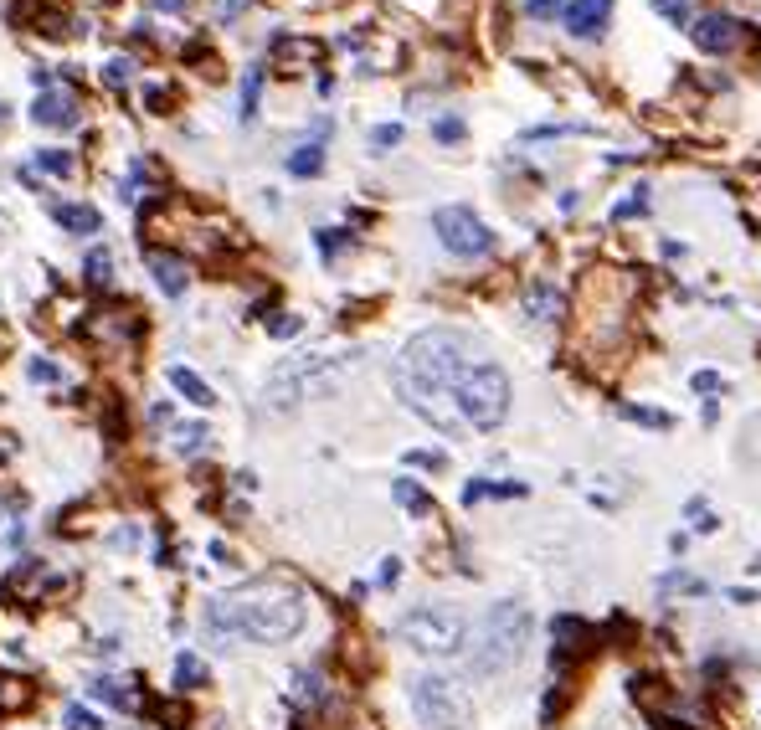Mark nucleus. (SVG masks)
Here are the masks:
<instances>
[{"label": "nucleus", "mask_w": 761, "mask_h": 730, "mask_svg": "<svg viewBox=\"0 0 761 730\" xmlns=\"http://www.w3.org/2000/svg\"><path fill=\"white\" fill-rule=\"evenodd\" d=\"M468 365H474V345L458 330H422L401 345L391 386H397L401 407H412L428 427H438L443 437H458L468 427L453 407V391H458Z\"/></svg>", "instance_id": "1"}, {"label": "nucleus", "mask_w": 761, "mask_h": 730, "mask_svg": "<svg viewBox=\"0 0 761 730\" xmlns=\"http://www.w3.org/2000/svg\"><path fill=\"white\" fill-rule=\"evenodd\" d=\"M309 622V602L288 587H247L207 602V633L237 643H288Z\"/></svg>", "instance_id": "2"}, {"label": "nucleus", "mask_w": 761, "mask_h": 730, "mask_svg": "<svg viewBox=\"0 0 761 730\" xmlns=\"http://www.w3.org/2000/svg\"><path fill=\"white\" fill-rule=\"evenodd\" d=\"M355 365H361L355 350H340V355H330V350L294 355V360H284L268 376V407L273 412H288V407H299L309 397H330V391H340V381L355 376Z\"/></svg>", "instance_id": "3"}, {"label": "nucleus", "mask_w": 761, "mask_h": 730, "mask_svg": "<svg viewBox=\"0 0 761 730\" xmlns=\"http://www.w3.org/2000/svg\"><path fill=\"white\" fill-rule=\"evenodd\" d=\"M530 607L525 602H494L484 612V622L474 628V648H468V674L474 679H494L525 658V643H530Z\"/></svg>", "instance_id": "4"}, {"label": "nucleus", "mask_w": 761, "mask_h": 730, "mask_svg": "<svg viewBox=\"0 0 761 730\" xmlns=\"http://www.w3.org/2000/svg\"><path fill=\"white\" fill-rule=\"evenodd\" d=\"M397 638L412 653H428V658H458L463 643H468V618L448 602H422L412 612H401Z\"/></svg>", "instance_id": "5"}, {"label": "nucleus", "mask_w": 761, "mask_h": 730, "mask_svg": "<svg viewBox=\"0 0 761 730\" xmlns=\"http://www.w3.org/2000/svg\"><path fill=\"white\" fill-rule=\"evenodd\" d=\"M453 407H458L463 427L494 432L509 417V376L494 360H474L468 370H463L458 391H453Z\"/></svg>", "instance_id": "6"}, {"label": "nucleus", "mask_w": 761, "mask_h": 730, "mask_svg": "<svg viewBox=\"0 0 761 730\" xmlns=\"http://www.w3.org/2000/svg\"><path fill=\"white\" fill-rule=\"evenodd\" d=\"M407 699H412V715L428 730H463L468 725V699L448 674H417L407 684Z\"/></svg>", "instance_id": "7"}, {"label": "nucleus", "mask_w": 761, "mask_h": 730, "mask_svg": "<svg viewBox=\"0 0 761 730\" xmlns=\"http://www.w3.org/2000/svg\"><path fill=\"white\" fill-rule=\"evenodd\" d=\"M432 232H438V242L453 257H489L494 253V232L468 207H438L432 211Z\"/></svg>", "instance_id": "8"}, {"label": "nucleus", "mask_w": 761, "mask_h": 730, "mask_svg": "<svg viewBox=\"0 0 761 730\" xmlns=\"http://www.w3.org/2000/svg\"><path fill=\"white\" fill-rule=\"evenodd\" d=\"M551 633H555V648H551V668H555V674H566L571 658H582V653L592 648V638H597L582 618H555Z\"/></svg>", "instance_id": "9"}, {"label": "nucleus", "mask_w": 761, "mask_h": 730, "mask_svg": "<svg viewBox=\"0 0 761 730\" xmlns=\"http://www.w3.org/2000/svg\"><path fill=\"white\" fill-rule=\"evenodd\" d=\"M32 119L36 124H47V129H72L82 113H78V98L67 93V88H42L36 103H32Z\"/></svg>", "instance_id": "10"}, {"label": "nucleus", "mask_w": 761, "mask_h": 730, "mask_svg": "<svg viewBox=\"0 0 761 730\" xmlns=\"http://www.w3.org/2000/svg\"><path fill=\"white\" fill-rule=\"evenodd\" d=\"M520 303H525V319H530V324H555V319H561V309H566L561 288H555V283H545V278L525 283Z\"/></svg>", "instance_id": "11"}, {"label": "nucleus", "mask_w": 761, "mask_h": 730, "mask_svg": "<svg viewBox=\"0 0 761 730\" xmlns=\"http://www.w3.org/2000/svg\"><path fill=\"white\" fill-rule=\"evenodd\" d=\"M607 16H612V0H571L566 11H561L571 36H602Z\"/></svg>", "instance_id": "12"}, {"label": "nucleus", "mask_w": 761, "mask_h": 730, "mask_svg": "<svg viewBox=\"0 0 761 730\" xmlns=\"http://www.w3.org/2000/svg\"><path fill=\"white\" fill-rule=\"evenodd\" d=\"M689 36H695L699 52H726V47H736V21L730 16H699L695 26H689Z\"/></svg>", "instance_id": "13"}, {"label": "nucleus", "mask_w": 761, "mask_h": 730, "mask_svg": "<svg viewBox=\"0 0 761 730\" xmlns=\"http://www.w3.org/2000/svg\"><path fill=\"white\" fill-rule=\"evenodd\" d=\"M149 273H155V283L165 288L170 299H180V293H186V283H190V268H186L175 253H149Z\"/></svg>", "instance_id": "14"}, {"label": "nucleus", "mask_w": 761, "mask_h": 730, "mask_svg": "<svg viewBox=\"0 0 761 730\" xmlns=\"http://www.w3.org/2000/svg\"><path fill=\"white\" fill-rule=\"evenodd\" d=\"M52 216H57L67 232H78V237H93V232H103V216H98L88 201H57V207H52Z\"/></svg>", "instance_id": "15"}, {"label": "nucleus", "mask_w": 761, "mask_h": 730, "mask_svg": "<svg viewBox=\"0 0 761 730\" xmlns=\"http://www.w3.org/2000/svg\"><path fill=\"white\" fill-rule=\"evenodd\" d=\"M170 386L190 401V407H211V401H217V391H211L196 370H186V365H170Z\"/></svg>", "instance_id": "16"}, {"label": "nucleus", "mask_w": 761, "mask_h": 730, "mask_svg": "<svg viewBox=\"0 0 761 730\" xmlns=\"http://www.w3.org/2000/svg\"><path fill=\"white\" fill-rule=\"evenodd\" d=\"M319 170H324V144H319V139L299 144V149L288 155V175H299V180H309V175H319Z\"/></svg>", "instance_id": "17"}, {"label": "nucleus", "mask_w": 761, "mask_h": 730, "mask_svg": "<svg viewBox=\"0 0 761 730\" xmlns=\"http://www.w3.org/2000/svg\"><path fill=\"white\" fill-rule=\"evenodd\" d=\"M175 684H180V689H201V684H207V664H201L196 653H175Z\"/></svg>", "instance_id": "18"}, {"label": "nucleus", "mask_w": 761, "mask_h": 730, "mask_svg": "<svg viewBox=\"0 0 761 730\" xmlns=\"http://www.w3.org/2000/svg\"><path fill=\"white\" fill-rule=\"evenodd\" d=\"M391 494H397V504H401V509H412V514H432V499L417 489L412 478H391Z\"/></svg>", "instance_id": "19"}, {"label": "nucleus", "mask_w": 761, "mask_h": 730, "mask_svg": "<svg viewBox=\"0 0 761 730\" xmlns=\"http://www.w3.org/2000/svg\"><path fill=\"white\" fill-rule=\"evenodd\" d=\"M82 278H88L93 288H103V283L113 278V257L103 253V247H93V253L82 257Z\"/></svg>", "instance_id": "20"}, {"label": "nucleus", "mask_w": 761, "mask_h": 730, "mask_svg": "<svg viewBox=\"0 0 761 730\" xmlns=\"http://www.w3.org/2000/svg\"><path fill=\"white\" fill-rule=\"evenodd\" d=\"M257 98H263V67H247V78H242V119H257Z\"/></svg>", "instance_id": "21"}, {"label": "nucleus", "mask_w": 761, "mask_h": 730, "mask_svg": "<svg viewBox=\"0 0 761 730\" xmlns=\"http://www.w3.org/2000/svg\"><path fill=\"white\" fill-rule=\"evenodd\" d=\"M36 170H47V175H72V170H78V159L67 155V149H36Z\"/></svg>", "instance_id": "22"}, {"label": "nucleus", "mask_w": 761, "mask_h": 730, "mask_svg": "<svg viewBox=\"0 0 761 730\" xmlns=\"http://www.w3.org/2000/svg\"><path fill=\"white\" fill-rule=\"evenodd\" d=\"M93 699H109V705H124V710L134 705V695H129L119 679H98V684H93Z\"/></svg>", "instance_id": "23"}, {"label": "nucleus", "mask_w": 761, "mask_h": 730, "mask_svg": "<svg viewBox=\"0 0 761 730\" xmlns=\"http://www.w3.org/2000/svg\"><path fill=\"white\" fill-rule=\"evenodd\" d=\"M129 78H134V62H129V57H113V62H103V82H109L113 93H119Z\"/></svg>", "instance_id": "24"}, {"label": "nucleus", "mask_w": 761, "mask_h": 730, "mask_svg": "<svg viewBox=\"0 0 761 730\" xmlns=\"http://www.w3.org/2000/svg\"><path fill=\"white\" fill-rule=\"evenodd\" d=\"M211 432L201 427V422H190V427H175V447H180V453H196V447L207 443Z\"/></svg>", "instance_id": "25"}, {"label": "nucleus", "mask_w": 761, "mask_h": 730, "mask_svg": "<svg viewBox=\"0 0 761 730\" xmlns=\"http://www.w3.org/2000/svg\"><path fill=\"white\" fill-rule=\"evenodd\" d=\"M463 134H468V129H463V119H453V113H448V119H438V124H432V139H438V144H458Z\"/></svg>", "instance_id": "26"}, {"label": "nucleus", "mask_w": 761, "mask_h": 730, "mask_svg": "<svg viewBox=\"0 0 761 730\" xmlns=\"http://www.w3.org/2000/svg\"><path fill=\"white\" fill-rule=\"evenodd\" d=\"M314 242H319V253H324V257H334L340 247H350V232H340V226H324V232H314Z\"/></svg>", "instance_id": "27"}, {"label": "nucleus", "mask_w": 761, "mask_h": 730, "mask_svg": "<svg viewBox=\"0 0 761 730\" xmlns=\"http://www.w3.org/2000/svg\"><path fill=\"white\" fill-rule=\"evenodd\" d=\"M659 591H689V597H705V581H699V576H664V581H659Z\"/></svg>", "instance_id": "28"}, {"label": "nucleus", "mask_w": 761, "mask_h": 730, "mask_svg": "<svg viewBox=\"0 0 761 730\" xmlns=\"http://www.w3.org/2000/svg\"><path fill=\"white\" fill-rule=\"evenodd\" d=\"M371 144H376L380 155H386V149H397V144H401V124H376V129H371Z\"/></svg>", "instance_id": "29"}, {"label": "nucleus", "mask_w": 761, "mask_h": 730, "mask_svg": "<svg viewBox=\"0 0 761 730\" xmlns=\"http://www.w3.org/2000/svg\"><path fill=\"white\" fill-rule=\"evenodd\" d=\"M67 730H103L93 710H82V705H67Z\"/></svg>", "instance_id": "30"}, {"label": "nucleus", "mask_w": 761, "mask_h": 730, "mask_svg": "<svg viewBox=\"0 0 761 730\" xmlns=\"http://www.w3.org/2000/svg\"><path fill=\"white\" fill-rule=\"evenodd\" d=\"M659 5V16H669L674 26H689V0H653Z\"/></svg>", "instance_id": "31"}, {"label": "nucleus", "mask_w": 761, "mask_h": 730, "mask_svg": "<svg viewBox=\"0 0 761 730\" xmlns=\"http://www.w3.org/2000/svg\"><path fill=\"white\" fill-rule=\"evenodd\" d=\"M407 463H417V468H448V453H438V447H417V453H407Z\"/></svg>", "instance_id": "32"}, {"label": "nucleus", "mask_w": 761, "mask_h": 730, "mask_svg": "<svg viewBox=\"0 0 761 730\" xmlns=\"http://www.w3.org/2000/svg\"><path fill=\"white\" fill-rule=\"evenodd\" d=\"M622 417H633V422H643V427H669V417L653 412V407H622Z\"/></svg>", "instance_id": "33"}, {"label": "nucleus", "mask_w": 761, "mask_h": 730, "mask_svg": "<svg viewBox=\"0 0 761 730\" xmlns=\"http://www.w3.org/2000/svg\"><path fill=\"white\" fill-rule=\"evenodd\" d=\"M165 103H170V93H165L159 82H149V88H144V109H149V113H165Z\"/></svg>", "instance_id": "34"}, {"label": "nucleus", "mask_w": 761, "mask_h": 730, "mask_svg": "<svg viewBox=\"0 0 761 730\" xmlns=\"http://www.w3.org/2000/svg\"><path fill=\"white\" fill-rule=\"evenodd\" d=\"M689 386H695V391H726V376H720V370H699Z\"/></svg>", "instance_id": "35"}, {"label": "nucleus", "mask_w": 761, "mask_h": 730, "mask_svg": "<svg viewBox=\"0 0 761 730\" xmlns=\"http://www.w3.org/2000/svg\"><path fill=\"white\" fill-rule=\"evenodd\" d=\"M268 330L278 334V340H288V334H299V330H303V319H299V314H284V319H273Z\"/></svg>", "instance_id": "36"}, {"label": "nucleus", "mask_w": 761, "mask_h": 730, "mask_svg": "<svg viewBox=\"0 0 761 730\" xmlns=\"http://www.w3.org/2000/svg\"><path fill=\"white\" fill-rule=\"evenodd\" d=\"M32 381H63V370H57L52 360H42V355H36V360H32Z\"/></svg>", "instance_id": "37"}, {"label": "nucleus", "mask_w": 761, "mask_h": 730, "mask_svg": "<svg viewBox=\"0 0 761 730\" xmlns=\"http://www.w3.org/2000/svg\"><path fill=\"white\" fill-rule=\"evenodd\" d=\"M242 11H247V0H217V21H222V26L226 21H237Z\"/></svg>", "instance_id": "38"}, {"label": "nucleus", "mask_w": 761, "mask_h": 730, "mask_svg": "<svg viewBox=\"0 0 761 730\" xmlns=\"http://www.w3.org/2000/svg\"><path fill=\"white\" fill-rule=\"evenodd\" d=\"M555 5H561V0H525L530 16H555Z\"/></svg>", "instance_id": "39"}, {"label": "nucleus", "mask_w": 761, "mask_h": 730, "mask_svg": "<svg viewBox=\"0 0 761 730\" xmlns=\"http://www.w3.org/2000/svg\"><path fill=\"white\" fill-rule=\"evenodd\" d=\"M401 576V561L397 556H386V566H380V581H386V587H391V581H397Z\"/></svg>", "instance_id": "40"}, {"label": "nucleus", "mask_w": 761, "mask_h": 730, "mask_svg": "<svg viewBox=\"0 0 761 730\" xmlns=\"http://www.w3.org/2000/svg\"><path fill=\"white\" fill-rule=\"evenodd\" d=\"M155 11H186V0H149Z\"/></svg>", "instance_id": "41"}, {"label": "nucleus", "mask_w": 761, "mask_h": 730, "mask_svg": "<svg viewBox=\"0 0 761 730\" xmlns=\"http://www.w3.org/2000/svg\"><path fill=\"white\" fill-rule=\"evenodd\" d=\"M0 124H5V103H0Z\"/></svg>", "instance_id": "42"}]
</instances>
